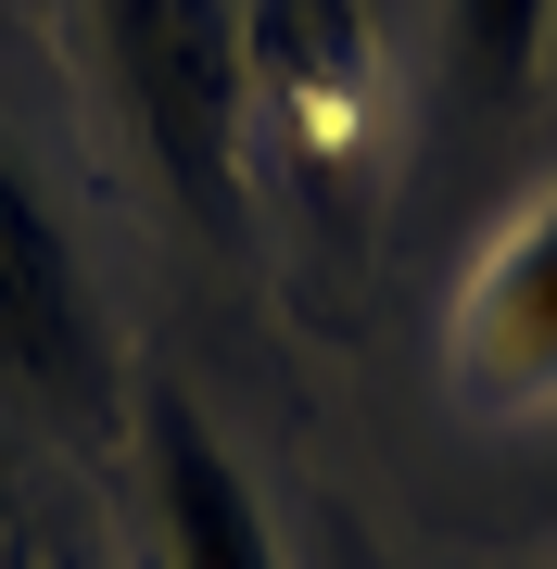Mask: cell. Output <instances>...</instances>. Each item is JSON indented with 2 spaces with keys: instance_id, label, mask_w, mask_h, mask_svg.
I'll return each instance as SVG.
<instances>
[{
  "instance_id": "1",
  "label": "cell",
  "mask_w": 557,
  "mask_h": 569,
  "mask_svg": "<svg viewBox=\"0 0 557 569\" xmlns=\"http://www.w3.org/2000/svg\"><path fill=\"white\" fill-rule=\"evenodd\" d=\"M102 77L166 203L228 241L241 228V127H253V13L241 0H102Z\"/></svg>"
},
{
  "instance_id": "2",
  "label": "cell",
  "mask_w": 557,
  "mask_h": 569,
  "mask_svg": "<svg viewBox=\"0 0 557 569\" xmlns=\"http://www.w3.org/2000/svg\"><path fill=\"white\" fill-rule=\"evenodd\" d=\"M0 392L39 406V418L102 406V317H89L77 241L26 190V164H0Z\"/></svg>"
},
{
  "instance_id": "3",
  "label": "cell",
  "mask_w": 557,
  "mask_h": 569,
  "mask_svg": "<svg viewBox=\"0 0 557 569\" xmlns=\"http://www.w3.org/2000/svg\"><path fill=\"white\" fill-rule=\"evenodd\" d=\"M140 493H152L166 569H291L253 468L216 443V418L190 406L178 380H140Z\"/></svg>"
},
{
  "instance_id": "4",
  "label": "cell",
  "mask_w": 557,
  "mask_h": 569,
  "mask_svg": "<svg viewBox=\"0 0 557 569\" xmlns=\"http://www.w3.org/2000/svg\"><path fill=\"white\" fill-rule=\"evenodd\" d=\"M456 367L481 406H557V178L481 241L456 291Z\"/></svg>"
},
{
  "instance_id": "5",
  "label": "cell",
  "mask_w": 557,
  "mask_h": 569,
  "mask_svg": "<svg viewBox=\"0 0 557 569\" xmlns=\"http://www.w3.org/2000/svg\"><path fill=\"white\" fill-rule=\"evenodd\" d=\"M545 39H557V0H444V89L469 114H519L545 77Z\"/></svg>"
}]
</instances>
